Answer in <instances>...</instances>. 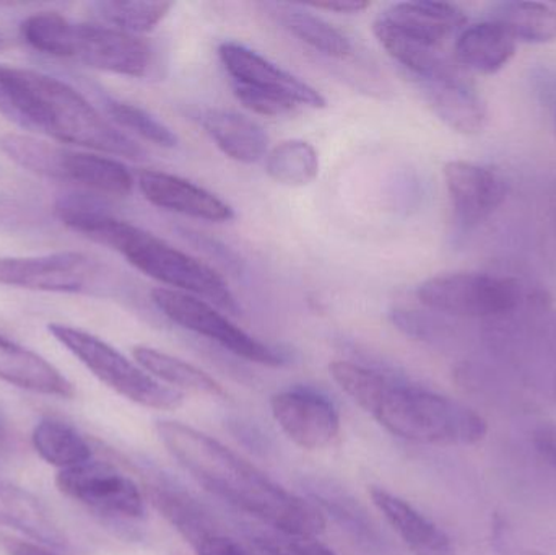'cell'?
<instances>
[{
    "label": "cell",
    "instance_id": "6da1fadb",
    "mask_svg": "<svg viewBox=\"0 0 556 555\" xmlns=\"http://www.w3.org/2000/svg\"><path fill=\"white\" fill-rule=\"evenodd\" d=\"M156 433L199 484L278 533L319 538L326 531V518L316 505L281 488L207 433L176 420H159Z\"/></svg>",
    "mask_w": 556,
    "mask_h": 555
},
{
    "label": "cell",
    "instance_id": "7a4b0ae2",
    "mask_svg": "<svg viewBox=\"0 0 556 555\" xmlns=\"http://www.w3.org/2000/svg\"><path fill=\"white\" fill-rule=\"evenodd\" d=\"M329 374L343 393L399 439L444 446L476 445L485 439L486 420L451 398L353 362H332Z\"/></svg>",
    "mask_w": 556,
    "mask_h": 555
},
{
    "label": "cell",
    "instance_id": "3957f363",
    "mask_svg": "<svg viewBox=\"0 0 556 555\" xmlns=\"http://www.w3.org/2000/svg\"><path fill=\"white\" fill-rule=\"evenodd\" d=\"M72 230L117 251L140 273L176 292L201 297L230 315L241 312L237 297L220 274L155 235L103 211L85 215Z\"/></svg>",
    "mask_w": 556,
    "mask_h": 555
},
{
    "label": "cell",
    "instance_id": "277c9868",
    "mask_svg": "<svg viewBox=\"0 0 556 555\" xmlns=\"http://www.w3.org/2000/svg\"><path fill=\"white\" fill-rule=\"evenodd\" d=\"M29 100V130L108 155L142 160L139 143L121 133L75 88L51 75L22 68Z\"/></svg>",
    "mask_w": 556,
    "mask_h": 555
},
{
    "label": "cell",
    "instance_id": "5b68a950",
    "mask_svg": "<svg viewBox=\"0 0 556 555\" xmlns=\"http://www.w3.org/2000/svg\"><path fill=\"white\" fill-rule=\"evenodd\" d=\"M421 305L454 318L502 321L511 318L526 302L545 299L525 289L515 277L485 273H453L431 277L417 289Z\"/></svg>",
    "mask_w": 556,
    "mask_h": 555
},
{
    "label": "cell",
    "instance_id": "8992f818",
    "mask_svg": "<svg viewBox=\"0 0 556 555\" xmlns=\"http://www.w3.org/2000/svg\"><path fill=\"white\" fill-rule=\"evenodd\" d=\"M48 329L98 380L126 400L156 411H176L182 406L185 394L160 383L139 364H134L97 336L58 323H52Z\"/></svg>",
    "mask_w": 556,
    "mask_h": 555
},
{
    "label": "cell",
    "instance_id": "52a82bcc",
    "mask_svg": "<svg viewBox=\"0 0 556 555\" xmlns=\"http://www.w3.org/2000/svg\"><path fill=\"white\" fill-rule=\"evenodd\" d=\"M152 302L169 321L217 342L244 361L267 367H280L287 362L283 352L257 341L205 300L172 289H155L152 292Z\"/></svg>",
    "mask_w": 556,
    "mask_h": 555
},
{
    "label": "cell",
    "instance_id": "ba28073f",
    "mask_svg": "<svg viewBox=\"0 0 556 555\" xmlns=\"http://www.w3.org/2000/svg\"><path fill=\"white\" fill-rule=\"evenodd\" d=\"M65 58L126 77H147L155 67V51L146 39L87 23L72 22Z\"/></svg>",
    "mask_w": 556,
    "mask_h": 555
},
{
    "label": "cell",
    "instance_id": "9c48e42d",
    "mask_svg": "<svg viewBox=\"0 0 556 555\" xmlns=\"http://www.w3.org/2000/svg\"><path fill=\"white\" fill-rule=\"evenodd\" d=\"M59 491L91 510L113 517L142 518L146 502L132 479L108 463L87 462L62 469L55 479Z\"/></svg>",
    "mask_w": 556,
    "mask_h": 555
},
{
    "label": "cell",
    "instance_id": "30bf717a",
    "mask_svg": "<svg viewBox=\"0 0 556 555\" xmlns=\"http://www.w3.org/2000/svg\"><path fill=\"white\" fill-rule=\"evenodd\" d=\"M218 55L231 84L237 87L283 98L298 108L319 110L326 106V98L319 90L241 42L225 41L218 48Z\"/></svg>",
    "mask_w": 556,
    "mask_h": 555
},
{
    "label": "cell",
    "instance_id": "8fae6325",
    "mask_svg": "<svg viewBox=\"0 0 556 555\" xmlns=\"http://www.w3.org/2000/svg\"><path fill=\"white\" fill-rule=\"evenodd\" d=\"M97 266L85 254H46L33 257H0V286L38 292L80 293L91 289Z\"/></svg>",
    "mask_w": 556,
    "mask_h": 555
},
{
    "label": "cell",
    "instance_id": "7c38bea8",
    "mask_svg": "<svg viewBox=\"0 0 556 555\" xmlns=\"http://www.w3.org/2000/svg\"><path fill=\"white\" fill-rule=\"evenodd\" d=\"M270 411L281 432L307 452L327 449L339 437V409L317 391H281L270 400Z\"/></svg>",
    "mask_w": 556,
    "mask_h": 555
},
{
    "label": "cell",
    "instance_id": "4fadbf2b",
    "mask_svg": "<svg viewBox=\"0 0 556 555\" xmlns=\"http://www.w3.org/2000/svg\"><path fill=\"white\" fill-rule=\"evenodd\" d=\"M420 91L430 110L450 129L464 136L482 133L486 124V104L459 68H447L427 77L408 78Z\"/></svg>",
    "mask_w": 556,
    "mask_h": 555
},
{
    "label": "cell",
    "instance_id": "5bb4252c",
    "mask_svg": "<svg viewBox=\"0 0 556 555\" xmlns=\"http://www.w3.org/2000/svg\"><path fill=\"white\" fill-rule=\"evenodd\" d=\"M456 220L464 228L485 222L505 202V179L495 169L472 162L446 163L443 169Z\"/></svg>",
    "mask_w": 556,
    "mask_h": 555
},
{
    "label": "cell",
    "instance_id": "9a60e30c",
    "mask_svg": "<svg viewBox=\"0 0 556 555\" xmlns=\"http://www.w3.org/2000/svg\"><path fill=\"white\" fill-rule=\"evenodd\" d=\"M463 9L444 2L394 3L376 18L375 25L428 48H440L444 39L466 28Z\"/></svg>",
    "mask_w": 556,
    "mask_h": 555
},
{
    "label": "cell",
    "instance_id": "2e32d148",
    "mask_svg": "<svg viewBox=\"0 0 556 555\" xmlns=\"http://www.w3.org/2000/svg\"><path fill=\"white\" fill-rule=\"evenodd\" d=\"M139 188L150 204L199 220L224 224L235 218L228 202L181 176L146 169L139 175Z\"/></svg>",
    "mask_w": 556,
    "mask_h": 555
},
{
    "label": "cell",
    "instance_id": "e0dca14e",
    "mask_svg": "<svg viewBox=\"0 0 556 555\" xmlns=\"http://www.w3.org/2000/svg\"><path fill=\"white\" fill-rule=\"evenodd\" d=\"M46 178L74 182L98 194L127 195L134 189V176L117 160L58 146L52 147Z\"/></svg>",
    "mask_w": 556,
    "mask_h": 555
},
{
    "label": "cell",
    "instance_id": "ac0fdd59",
    "mask_svg": "<svg viewBox=\"0 0 556 555\" xmlns=\"http://www.w3.org/2000/svg\"><path fill=\"white\" fill-rule=\"evenodd\" d=\"M369 495L375 507L381 512L412 554L456 555L447 534L414 505L381 488H372Z\"/></svg>",
    "mask_w": 556,
    "mask_h": 555
},
{
    "label": "cell",
    "instance_id": "d6986e66",
    "mask_svg": "<svg viewBox=\"0 0 556 555\" xmlns=\"http://www.w3.org/2000/svg\"><path fill=\"white\" fill-rule=\"evenodd\" d=\"M199 124L215 146L235 162H261L269 153V137L261 124L231 110H205L199 113Z\"/></svg>",
    "mask_w": 556,
    "mask_h": 555
},
{
    "label": "cell",
    "instance_id": "ffe728a7",
    "mask_svg": "<svg viewBox=\"0 0 556 555\" xmlns=\"http://www.w3.org/2000/svg\"><path fill=\"white\" fill-rule=\"evenodd\" d=\"M0 525L13 528L36 543L65 550L67 537L45 504L31 492L0 479Z\"/></svg>",
    "mask_w": 556,
    "mask_h": 555
},
{
    "label": "cell",
    "instance_id": "44dd1931",
    "mask_svg": "<svg viewBox=\"0 0 556 555\" xmlns=\"http://www.w3.org/2000/svg\"><path fill=\"white\" fill-rule=\"evenodd\" d=\"M0 380L48 396L72 398L71 381L48 361L0 336Z\"/></svg>",
    "mask_w": 556,
    "mask_h": 555
},
{
    "label": "cell",
    "instance_id": "7402d4cb",
    "mask_svg": "<svg viewBox=\"0 0 556 555\" xmlns=\"http://www.w3.org/2000/svg\"><path fill=\"white\" fill-rule=\"evenodd\" d=\"M518 41L493 20L466 26L454 46L457 64L479 74L492 75L515 58Z\"/></svg>",
    "mask_w": 556,
    "mask_h": 555
},
{
    "label": "cell",
    "instance_id": "603a6c76",
    "mask_svg": "<svg viewBox=\"0 0 556 555\" xmlns=\"http://www.w3.org/2000/svg\"><path fill=\"white\" fill-rule=\"evenodd\" d=\"M263 9L285 31L319 54L343 59L353 52L349 36L304 7L296 3L267 2L263 3Z\"/></svg>",
    "mask_w": 556,
    "mask_h": 555
},
{
    "label": "cell",
    "instance_id": "cb8c5ba5",
    "mask_svg": "<svg viewBox=\"0 0 556 555\" xmlns=\"http://www.w3.org/2000/svg\"><path fill=\"white\" fill-rule=\"evenodd\" d=\"M132 354L137 364L147 374L179 393L189 391V393L204 394V396H227V391L215 378L189 362L173 357L159 349L147 348V345H137L134 348Z\"/></svg>",
    "mask_w": 556,
    "mask_h": 555
},
{
    "label": "cell",
    "instance_id": "d4e9b609",
    "mask_svg": "<svg viewBox=\"0 0 556 555\" xmlns=\"http://www.w3.org/2000/svg\"><path fill=\"white\" fill-rule=\"evenodd\" d=\"M490 20L505 26L516 41L545 45L556 39V10L545 3H496Z\"/></svg>",
    "mask_w": 556,
    "mask_h": 555
},
{
    "label": "cell",
    "instance_id": "484cf974",
    "mask_svg": "<svg viewBox=\"0 0 556 555\" xmlns=\"http://www.w3.org/2000/svg\"><path fill=\"white\" fill-rule=\"evenodd\" d=\"M33 446L49 465L68 469L91 459V446L68 424L45 419L33 430Z\"/></svg>",
    "mask_w": 556,
    "mask_h": 555
},
{
    "label": "cell",
    "instance_id": "4316f807",
    "mask_svg": "<svg viewBox=\"0 0 556 555\" xmlns=\"http://www.w3.org/2000/svg\"><path fill=\"white\" fill-rule=\"evenodd\" d=\"M266 172L278 185L301 188L319 175V155L306 140H283L267 153Z\"/></svg>",
    "mask_w": 556,
    "mask_h": 555
},
{
    "label": "cell",
    "instance_id": "83f0119b",
    "mask_svg": "<svg viewBox=\"0 0 556 555\" xmlns=\"http://www.w3.org/2000/svg\"><path fill=\"white\" fill-rule=\"evenodd\" d=\"M90 9L97 18L106 23V26L137 36L140 33L152 31L160 22H163L173 9V3L101 0L91 3Z\"/></svg>",
    "mask_w": 556,
    "mask_h": 555
},
{
    "label": "cell",
    "instance_id": "f1b7e54d",
    "mask_svg": "<svg viewBox=\"0 0 556 555\" xmlns=\"http://www.w3.org/2000/svg\"><path fill=\"white\" fill-rule=\"evenodd\" d=\"M103 106L114 123L119 124L124 129L132 130L147 142L165 147V149L178 146V136L143 108L126 103V101L114 100V98H104Z\"/></svg>",
    "mask_w": 556,
    "mask_h": 555
},
{
    "label": "cell",
    "instance_id": "f546056e",
    "mask_svg": "<svg viewBox=\"0 0 556 555\" xmlns=\"http://www.w3.org/2000/svg\"><path fill=\"white\" fill-rule=\"evenodd\" d=\"M254 544L267 555H337L317 538L291 537L278 531L260 534L254 538Z\"/></svg>",
    "mask_w": 556,
    "mask_h": 555
},
{
    "label": "cell",
    "instance_id": "4dcf8cb0",
    "mask_svg": "<svg viewBox=\"0 0 556 555\" xmlns=\"http://www.w3.org/2000/svg\"><path fill=\"white\" fill-rule=\"evenodd\" d=\"M41 222L42 214L36 205L15 195L0 194V231L3 234H26Z\"/></svg>",
    "mask_w": 556,
    "mask_h": 555
},
{
    "label": "cell",
    "instance_id": "1f68e13d",
    "mask_svg": "<svg viewBox=\"0 0 556 555\" xmlns=\"http://www.w3.org/2000/svg\"><path fill=\"white\" fill-rule=\"evenodd\" d=\"M0 113L25 129V94L16 67L0 65Z\"/></svg>",
    "mask_w": 556,
    "mask_h": 555
},
{
    "label": "cell",
    "instance_id": "d6a6232c",
    "mask_svg": "<svg viewBox=\"0 0 556 555\" xmlns=\"http://www.w3.org/2000/svg\"><path fill=\"white\" fill-rule=\"evenodd\" d=\"M198 555H256L227 534L218 533L212 525L188 541Z\"/></svg>",
    "mask_w": 556,
    "mask_h": 555
},
{
    "label": "cell",
    "instance_id": "836d02e7",
    "mask_svg": "<svg viewBox=\"0 0 556 555\" xmlns=\"http://www.w3.org/2000/svg\"><path fill=\"white\" fill-rule=\"evenodd\" d=\"M492 544L498 555H544L521 543L511 527L500 517L492 525Z\"/></svg>",
    "mask_w": 556,
    "mask_h": 555
},
{
    "label": "cell",
    "instance_id": "e575fe53",
    "mask_svg": "<svg viewBox=\"0 0 556 555\" xmlns=\"http://www.w3.org/2000/svg\"><path fill=\"white\" fill-rule=\"evenodd\" d=\"M534 446L541 458L556 471V426L544 424L535 429Z\"/></svg>",
    "mask_w": 556,
    "mask_h": 555
},
{
    "label": "cell",
    "instance_id": "d590c367",
    "mask_svg": "<svg viewBox=\"0 0 556 555\" xmlns=\"http://www.w3.org/2000/svg\"><path fill=\"white\" fill-rule=\"evenodd\" d=\"M371 5L369 2H362V0H337V2H319L314 3L316 9L329 10V12L337 13H359Z\"/></svg>",
    "mask_w": 556,
    "mask_h": 555
},
{
    "label": "cell",
    "instance_id": "8d00e7d4",
    "mask_svg": "<svg viewBox=\"0 0 556 555\" xmlns=\"http://www.w3.org/2000/svg\"><path fill=\"white\" fill-rule=\"evenodd\" d=\"M9 555H59L42 547L41 544L23 543V541L5 540Z\"/></svg>",
    "mask_w": 556,
    "mask_h": 555
},
{
    "label": "cell",
    "instance_id": "74e56055",
    "mask_svg": "<svg viewBox=\"0 0 556 555\" xmlns=\"http://www.w3.org/2000/svg\"><path fill=\"white\" fill-rule=\"evenodd\" d=\"M7 433H9V426H7L5 416H3L2 409H0V442L7 439Z\"/></svg>",
    "mask_w": 556,
    "mask_h": 555
},
{
    "label": "cell",
    "instance_id": "f35d334b",
    "mask_svg": "<svg viewBox=\"0 0 556 555\" xmlns=\"http://www.w3.org/2000/svg\"><path fill=\"white\" fill-rule=\"evenodd\" d=\"M2 42H3V39H2V36H0V48H2Z\"/></svg>",
    "mask_w": 556,
    "mask_h": 555
}]
</instances>
